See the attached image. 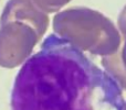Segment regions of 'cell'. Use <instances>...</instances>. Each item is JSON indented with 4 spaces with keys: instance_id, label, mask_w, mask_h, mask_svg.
<instances>
[{
    "instance_id": "7a4b0ae2",
    "label": "cell",
    "mask_w": 126,
    "mask_h": 110,
    "mask_svg": "<svg viewBox=\"0 0 126 110\" xmlns=\"http://www.w3.org/2000/svg\"><path fill=\"white\" fill-rule=\"evenodd\" d=\"M49 18L32 0H10L0 19V66L15 67L32 52Z\"/></svg>"
},
{
    "instance_id": "5b68a950",
    "label": "cell",
    "mask_w": 126,
    "mask_h": 110,
    "mask_svg": "<svg viewBox=\"0 0 126 110\" xmlns=\"http://www.w3.org/2000/svg\"><path fill=\"white\" fill-rule=\"evenodd\" d=\"M34 4L42 11L54 12L61 9L70 0H32Z\"/></svg>"
},
{
    "instance_id": "6da1fadb",
    "label": "cell",
    "mask_w": 126,
    "mask_h": 110,
    "mask_svg": "<svg viewBox=\"0 0 126 110\" xmlns=\"http://www.w3.org/2000/svg\"><path fill=\"white\" fill-rule=\"evenodd\" d=\"M117 80L81 49L50 34L24 62L11 90V110H124Z\"/></svg>"
},
{
    "instance_id": "3957f363",
    "label": "cell",
    "mask_w": 126,
    "mask_h": 110,
    "mask_svg": "<svg viewBox=\"0 0 126 110\" xmlns=\"http://www.w3.org/2000/svg\"><path fill=\"white\" fill-rule=\"evenodd\" d=\"M53 30L81 50L112 56L117 53L121 37L110 19L87 8H72L55 15Z\"/></svg>"
},
{
    "instance_id": "277c9868",
    "label": "cell",
    "mask_w": 126,
    "mask_h": 110,
    "mask_svg": "<svg viewBox=\"0 0 126 110\" xmlns=\"http://www.w3.org/2000/svg\"><path fill=\"white\" fill-rule=\"evenodd\" d=\"M118 28L124 37V44L121 53L120 55L105 56L102 65L107 69V73L117 80L120 86L126 89V6L118 18Z\"/></svg>"
}]
</instances>
